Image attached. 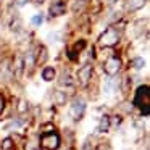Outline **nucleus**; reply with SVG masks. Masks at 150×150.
Wrapping results in <instances>:
<instances>
[{
	"label": "nucleus",
	"mask_w": 150,
	"mask_h": 150,
	"mask_svg": "<svg viewBox=\"0 0 150 150\" xmlns=\"http://www.w3.org/2000/svg\"><path fill=\"white\" fill-rule=\"evenodd\" d=\"M29 4V0H16V5L18 7H24V5Z\"/></svg>",
	"instance_id": "obj_26"
},
{
	"label": "nucleus",
	"mask_w": 150,
	"mask_h": 150,
	"mask_svg": "<svg viewBox=\"0 0 150 150\" xmlns=\"http://www.w3.org/2000/svg\"><path fill=\"white\" fill-rule=\"evenodd\" d=\"M4 108H5V98H4V95L0 94V113L4 111Z\"/></svg>",
	"instance_id": "obj_25"
},
{
	"label": "nucleus",
	"mask_w": 150,
	"mask_h": 150,
	"mask_svg": "<svg viewBox=\"0 0 150 150\" xmlns=\"http://www.w3.org/2000/svg\"><path fill=\"white\" fill-rule=\"evenodd\" d=\"M47 57H49L47 49L44 45H39L37 50H36V65H42V63L47 60Z\"/></svg>",
	"instance_id": "obj_10"
},
{
	"label": "nucleus",
	"mask_w": 150,
	"mask_h": 150,
	"mask_svg": "<svg viewBox=\"0 0 150 150\" xmlns=\"http://www.w3.org/2000/svg\"><path fill=\"white\" fill-rule=\"evenodd\" d=\"M86 113V102L82 98H74L69 105V116L74 121H79Z\"/></svg>",
	"instance_id": "obj_4"
},
{
	"label": "nucleus",
	"mask_w": 150,
	"mask_h": 150,
	"mask_svg": "<svg viewBox=\"0 0 150 150\" xmlns=\"http://www.w3.org/2000/svg\"><path fill=\"white\" fill-rule=\"evenodd\" d=\"M92 71H94V68H92L91 63H86V65H82L81 68L78 69V73H76L79 84H81V86H87L89 82H91V79H92Z\"/></svg>",
	"instance_id": "obj_5"
},
{
	"label": "nucleus",
	"mask_w": 150,
	"mask_h": 150,
	"mask_svg": "<svg viewBox=\"0 0 150 150\" xmlns=\"http://www.w3.org/2000/svg\"><path fill=\"white\" fill-rule=\"evenodd\" d=\"M66 13V0H52V4L49 7V15L52 18L62 16Z\"/></svg>",
	"instance_id": "obj_7"
},
{
	"label": "nucleus",
	"mask_w": 150,
	"mask_h": 150,
	"mask_svg": "<svg viewBox=\"0 0 150 150\" xmlns=\"http://www.w3.org/2000/svg\"><path fill=\"white\" fill-rule=\"evenodd\" d=\"M53 129H55V126H53V124H50V123H47V124H44V126H42V132L44 134L53 132Z\"/></svg>",
	"instance_id": "obj_23"
},
{
	"label": "nucleus",
	"mask_w": 150,
	"mask_h": 150,
	"mask_svg": "<svg viewBox=\"0 0 150 150\" xmlns=\"http://www.w3.org/2000/svg\"><path fill=\"white\" fill-rule=\"evenodd\" d=\"M134 105L140 108L144 115L150 113V91L149 86H140L136 91V95H134Z\"/></svg>",
	"instance_id": "obj_1"
},
{
	"label": "nucleus",
	"mask_w": 150,
	"mask_h": 150,
	"mask_svg": "<svg viewBox=\"0 0 150 150\" xmlns=\"http://www.w3.org/2000/svg\"><path fill=\"white\" fill-rule=\"evenodd\" d=\"M24 71H26V69H24L23 57H21V55H16V57H15V60H13V65H11V73H13L15 78L20 79L21 76H23Z\"/></svg>",
	"instance_id": "obj_8"
},
{
	"label": "nucleus",
	"mask_w": 150,
	"mask_h": 150,
	"mask_svg": "<svg viewBox=\"0 0 150 150\" xmlns=\"http://www.w3.org/2000/svg\"><path fill=\"white\" fill-rule=\"evenodd\" d=\"M121 124V116H111L110 118V126H120Z\"/></svg>",
	"instance_id": "obj_24"
},
{
	"label": "nucleus",
	"mask_w": 150,
	"mask_h": 150,
	"mask_svg": "<svg viewBox=\"0 0 150 150\" xmlns=\"http://www.w3.org/2000/svg\"><path fill=\"white\" fill-rule=\"evenodd\" d=\"M86 4H87V2H84V0H74V4H73V11H79V10H82Z\"/></svg>",
	"instance_id": "obj_20"
},
{
	"label": "nucleus",
	"mask_w": 150,
	"mask_h": 150,
	"mask_svg": "<svg viewBox=\"0 0 150 150\" xmlns=\"http://www.w3.org/2000/svg\"><path fill=\"white\" fill-rule=\"evenodd\" d=\"M40 147L44 150H57L60 147V136L53 132H47L40 136Z\"/></svg>",
	"instance_id": "obj_3"
},
{
	"label": "nucleus",
	"mask_w": 150,
	"mask_h": 150,
	"mask_svg": "<svg viewBox=\"0 0 150 150\" xmlns=\"http://www.w3.org/2000/svg\"><path fill=\"white\" fill-rule=\"evenodd\" d=\"M0 16H2V5H0Z\"/></svg>",
	"instance_id": "obj_28"
},
{
	"label": "nucleus",
	"mask_w": 150,
	"mask_h": 150,
	"mask_svg": "<svg viewBox=\"0 0 150 150\" xmlns=\"http://www.w3.org/2000/svg\"><path fill=\"white\" fill-rule=\"evenodd\" d=\"M108 129H110V116H103L97 126V131L98 132H107Z\"/></svg>",
	"instance_id": "obj_15"
},
{
	"label": "nucleus",
	"mask_w": 150,
	"mask_h": 150,
	"mask_svg": "<svg viewBox=\"0 0 150 150\" xmlns=\"http://www.w3.org/2000/svg\"><path fill=\"white\" fill-rule=\"evenodd\" d=\"M132 68L134 69L145 68V60H144L142 57H136V58H132Z\"/></svg>",
	"instance_id": "obj_16"
},
{
	"label": "nucleus",
	"mask_w": 150,
	"mask_h": 150,
	"mask_svg": "<svg viewBox=\"0 0 150 150\" xmlns=\"http://www.w3.org/2000/svg\"><path fill=\"white\" fill-rule=\"evenodd\" d=\"M58 37H60L58 33H49V34H47V39H49V42H57V40H58Z\"/></svg>",
	"instance_id": "obj_22"
},
{
	"label": "nucleus",
	"mask_w": 150,
	"mask_h": 150,
	"mask_svg": "<svg viewBox=\"0 0 150 150\" xmlns=\"http://www.w3.org/2000/svg\"><path fill=\"white\" fill-rule=\"evenodd\" d=\"M15 149V140L13 137H5L0 142V150H13Z\"/></svg>",
	"instance_id": "obj_13"
},
{
	"label": "nucleus",
	"mask_w": 150,
	"mask_h": 150,
	"mask_svg": "<svg viewBox=\"0 0 150 150\" xmlns=\"http://www.w3.org/2000/svg\"><path fill=\"white\" fill-rule=\"evenodd\" d=\"M53 100H55L57 105H65L68 97H66V94L63 91H55L53 92Z\"/></svg>",
	"instance_id": "obj_12"
},
{
	"label": "nucleus",
	"mask_w": 150,
	"mask_h": 150,
	"mask_svg": "<svg viewBox=\"0 0 150 150\" xmlns=\"http://www.w3.org/2000/svg\"><path fill=\"white\" fill-rule=\"evenodd\" d=\"M120 69H121V58H118V57H110L103 65V71L108 76H116L120 73Z\"/></svg>",
	"instance_id": "obj_6"
},
{
	"label": "nucleus",
	"mask_w": 150,
	"mask_h": 150,
	"mask_svg": "<svg viewBox=\"0 0 150 150\" xmlns=\"http://www.w3.org/2000/svg\"><path fill=\"white\" fill-rule=\"evenodd\" d=\"M34 2H36V4H37V5H42V4H44V2H45V0H34Z\"/></svg>",
	"instance_id": "obj_27"
},
{
	"label": "nucleus",
	"mask_w": 150,
	"mask_h": 150,
	"mask_svg": "<svg viewBox=\"0 0 150 150\" xmlns=\"http://www.w3.org/2000/svg\"><path fill=\"white\" fill-rule=\"evenodd\" d=\"M42 23H44V15L42 13H36L33 18H31V24H33L34 28H39Z\"/></svg>",
	"instance_id": "obj_17"
},
{
	"label": "nucleus",
	"mask_w": 150,
	"mask_h": 150,
	"mask_svg": "<svg viewBox=\"0 0 150 150\" xmlns=\"http://www.w3.org/2000/svg\"><path fill=\"white\" fill-rule=\"evenodd\" d=\"M16 110H18V113H20V115H23V113H26V111H28V102L24 100V98H21V100L18 102V108H16Z\"/></svg>",
	"instance_id": "obj_19"
},
{
	"label": "nucleus",
	"mask_w": 150,
	"mask_h": 150,
	"mask_svg": "<svg viewBox=\"0 0 150 150\" xmlns=\"http://www.w3.org/2000/svg\"><path fill=\"white\" fill-rule=\"evenodd\" d=\"M24 124V121L21 120V118H18V120H13V121H10V123L5 126V129H16V127H21Z\"/></svg>",
	"instance_id": "obj_18"
},
{
	"label": "nucleus",
	"mask_w": 150,
	"mask_h": 150,
	"mask_svg": "<svg viewBox=\"0 0 150 150\" xmlns=\"http://www.w3.org/2000/svg\"><path fill=\"white\" fill-rule=\"evenodd\" d=\"M120 37H121L120 31L115 26H110L100 34V37H98V45L100 47H115L120 42Z\"/></svg>",
	"instance_id": "obj_2"
},
{
	"label": "nucleus",
	"mask_w": 150,
	"mask_h": 150,
	"mask_svg": "<svg viewBox=\"0 0 150 150\" xmlns=\"http://www.w3.org/2000/svg\"><path fill=\"white\" fill-rule=\"evenodd\" d=\"M40 76H42L44 81L50 82L57 78V69L53 68V66H45V68L42 69V73H40Z\"/></svg>",
	"instance_id": "obj_9"
},
{
	"label": "nucleus",
	"mask_w": 150,
	"mask_h": 150,
	"mask_svg": "<svg viewBox=\"0 0 150 150\" xmlns=\"http://www.w3.org/2000/svg\"><path fill=\"white\" fill-rule=\"evenodd\" d=\"M60 86H65V87H73L74 86V79H73V76L69 74V73H63L62 76H60Z\"/></svg>",
	"instance_id": "obj_11"
},
{
	"label": "nucleus",
	"mask_w": 150,
	"mask_h": 150,
	"mask_svg": "<svg viewBox=\"0 0 150 150\" xmlns=\"http://www.w3.org/2000/svg\"><path fill=\"white\" fill-rule=\"evenodd\" d=\"M37 147H39V144H37V142H34V140H28L24 150H37Z\"/></svg>",
	"instance_id": "obj_21"
},
{
	"label": "nucleus",
	"mask_w": 150,
	"mask_h": 150,
	"mask_svg": "<svg viewBox=\"0 0 150 150\" xmlns=\"http://www.w3.org/2000/svg\"><path fill=\"white\" fill-rule=\"evenodd\" d=\"M145 4H147V0H129L127 8H129L131 11H136V10H140Z\"/></svg>",
	"instance_id": "obj_14"
}]
</instances>
